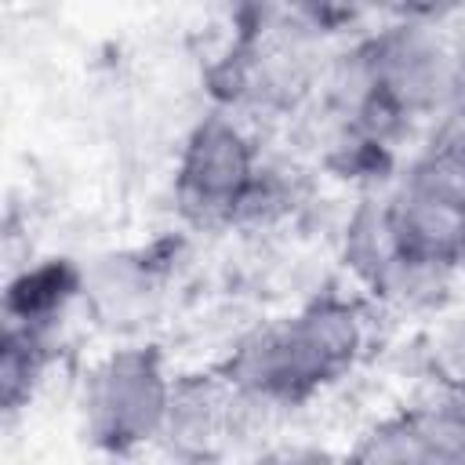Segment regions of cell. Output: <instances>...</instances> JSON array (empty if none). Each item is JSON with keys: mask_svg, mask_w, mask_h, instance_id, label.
<instances>
[{"mask_svg": "<svg viewBox=\"0 0 465 465\" xmlns=\"http://www.w3.org/2000/svg\"><path fill=\"white\" fill-rule=\"evenodd\" d=\"M392 18H447V11L458 7V0H374Z\"/></svg>", "mask_w": 465, "mask_h": 465, "instance_id": "4fadbf2b", "label": "cell"}, {"mask_svg": "<svg viewBox=\"0 0 465 465\" xmlns=\"http://www.w3.org/2000/svg\"><path fill=\"white\" fill-rule=\"evenodd\" d=\"M360 461H465V385L374 425L356 447Z\"/></svg>", "mask_w": 465, "mask_h": 465, "instance_id": "52a82bcc", "label": "cell"}, {"mask_svg": "<svg viewBox=\"0 0 465 465\" xmlns=\"http://www.w3.org/2000/svg\"><path fill=\"white\" fill-rule=\"evenodd\" d=\"M320 33L302 25L283 0L251 11L240 36L214 69L225 105H294L312 84V44Z\"/></svg>", "mask_w": 465, "mask_h": 465, "instance_id": "5b68a950", "label": "cell"}, {"mask_svg": "<svg viewBox=\"0 0 465 465\" xmlns=\"http://www.w3.org/2000/svg\"><path fill=\"white\" fill-rule=\"evenodd\" d=\"M163 272L149 254H109L84 269L80 302L109 331H131L156 312Z\"/></svg>", "mask_w": 465, "mask_h": 465, "instance_id": "ba28073f", "label": "cell"}, {"mask_svg": "<svg viewBox=\"0 0 465 465\" xmlns=\"http://www.w3.org/2000/svg\"><path fill=\"white\" fill-rule=\"evenodd\" d=\"M178 378L156 345H120L102 356L80 389L84 436L105 454H134L167 436Z\"/></svg>", "mask_w": 465, "mask_h": 465, "instance_id": "3957f363", "label": "cell"}, {"mask_svg": "<svg viewBox=\"0 0 465 465\" xmlns=\"http://www.w3.org/2000/svg\"><path fill=\"white\" fill-rule=\"evenodd\" d=\"M84 294V265L69 258H44L22 269L4 294V323L51 334V323Z\"/></svg>", "mask_w": 465, "mask_h": 465, "instance_id": "9c48e42d", "label": "cell"}, {"mask_svg": "<svg viewBox=\"0 0 465 465\" xmlns=\"http://www.w3.org/2000/svg\"><path fill=\"white\" fill-rule=\"evenodd\" d=\"M47 334L33 331V327H18V323H4L0 334V411L4 414H18L44 371H47Z\"/></svg>", "mask_w": 465, "mask_h": 465, "instance_id": "30bf717a", "label": "cell"}, {"mask_svg": "<svg viewBox=\"0 0 465 465\" xmlns=\"http://www.w3.org/2000/svg\"><path fill=\"white\" fill-rule=\"evenodd\" d=\"M283 7L320 36L360 25L378 4L374 0H283Z\"/></svg>", "mask_w": 465, "mask_h": 465, "instance_id": "7c38bea8", "label": "cell"}, {"mask_svg": "<svg viewBox=\"0 0 465 465\" xmlns=\"http://www.w3.org/2000/svg\"><path fill=\"white\" fill-rule=\"evenodd\" d=\"M367 345V323L356 302L323 294L294 309L291 316L254 327L222 374L262 407H298L345 378Z\"/></svg>", "mask_w": 465, "mask_h": 465, "instance_id": "6da1fadb", "label": "cell"}, {"mask_svg": "<svg viewBox=\"0 0 465 465\" xmlns=\"http://www.w3.org/2000/svg\"><path fill=\"white\" fill-rule=\"evenodd\" d=\"M349 105L389 131L436 116L465 91V47L443 18H392L349 58Z\"/></svg>", "mask_w": 465, "mask_h": 465, "instance_id": "7a4b0ae2", "label": "cell"}, {"mask_svg": "<svg viewBox=\"0 0 465 465\" xmlns=\"http://www.w3.org/2000/svg\"><path fill=\"white\" fill-rule=\"evenodd\" d=\"M421 160L465 185V91L432 116V131Z\"/></svg>", "mask_w": 465, "mask_h": 465, "instance_id": "8fae6325", "label": "cell"}, {"mask_svg": "<svg viewBox=\"0 0 465 465\" xmlns=\"http://www.w3.org/2000/svg\"><path fill=\"white\" fill-rule=\"evenodd\" d=\"M396 258L443 283L465 269V185L418 160L385 200L374 203Z\"/></svg>", "mask_w": 465, "mask_h": 465, "instance_id": "8992f818", "label": "cell"}, {"mask_svg": "<svg viewBox=\"0 0 465 465\" xmlns=\"http://www.w3.org/2000/svg\"><path fill=\"white\" fill-rule=\"evenodd\" d=\"M262 156L243 124L229 113L203 116L174 160V207L189 225L222 229L247 218L262 196Z\"/></svg>", "mask_w": 465, "mask_h": 465, "instance_id": "277c9868", "label": "cell"}]
</instances>
